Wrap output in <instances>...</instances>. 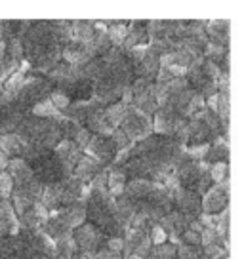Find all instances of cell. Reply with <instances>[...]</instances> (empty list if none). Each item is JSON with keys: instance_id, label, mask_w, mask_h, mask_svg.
<instances>
[{"instance_id": "cell-1", "label": "cell", "mask_w": 244, "mask_h": 259, "mask_svg": "<svg viewBox=\"0 0 244 259\" xmlns=\"http://www.w3.org/2000/svg\"><path fill=\"white\" fill-rule=\"evenodd\" d=\"M126 113V118L122 120L120 130L126 134V138L130 139V143H141L147 138H151L153 134V118L151 114H145L139 109H132Z\"/></svg>"}, {"instance_id": "cell-2", "label": "cell", "mask_w": 244, "mask_h": 259, "mask_svg": "<svg viewBox=\"0 0 244 259\" xmlns=\"http://www.w3.org/2000/svg\"><path fill=\"white\" fill-rule=\"evenodd\" d=\"M73 240L76 244V248H80L82 255H94V253H98L99 250H103L101 246L105 244L107 246V238L101 231H99L98 227H94L92 223H84L82 227H78L76 231H74L73 235Z\"/></svg>"}, {"instance_id": "cell-3", "label": "cell", "mask_w": 244, "mask_h": 259, "mask_svg": "<svg viewBox=\"0 0 244 259\" xmlns=\"http://www.w3.org/2000/svg\"><path fill=\"white\" fill-rule=\"evenodd\" d=\"M229 191H231L229 181L220 183V185H212L200 198V208H202L204 215H218L223 210H227Z\"/></svg>"}, {"instance_id": "cell-4", "label": "cell", "mask_w": 244, "mask_h": 259, "mask_svg": "<svg viewBox=\"0 0 244 259\" xmlns=\"http://www.w3.org/2000/svg\"><path fill=\"white\" fill-rule=\"evenodd\" d=\"M88 156H92L94 160H98L99 164H105L107 160H111L113 156L118 154V147L114 145V141L107 136H92L88 147H86Z\"/></svg>"}, {"instance_id": "cell-5", "label": "cell", "mask_w": 244, "mask_h": 259, "mask_svg": "<svg viewBox=\"0 0 244 259\" xmlns=\"http://www.w3.org/2000/svg\"><path fill=\"white\" fill-rule=\"evenodd\" d=\"M174 202L178 206L179 213H183L187 218L195 219V215H198V211H202V208H200V196L193 193V191L183 189L181 185H178L176 191H174Z\"/></svg>"}, {"instance_id": "cell-6", "label": "cell", "mask_w": 244, "mask_h": 259, "mask_svg": "<svg viewBox=\"0 0 244 259\" xmlns=\"http://www.w3.org/2000/svg\"><path fill=\"white\" fill-rule=\"evenodd\" d=\"M99 174V162L94 160L92 156L84 154L78 164L74 166V178L78 179L80 183H86V181H94V178Z\"/></svg>"}, {"instance_id": "cell-7", "label": "cell", "mask_w": 244, "mask_h": 259, "mask_svg": "<svg viewBox=\"0 0 244 259\" xmlns=\"http://www.w3.org/2000/svg\"><path fill=\"white\" fill-rule=\"evenodd\" d=\"M208 164H218V162H227L229 160V141L227 138H218L210 143V151L206 156Z\"/></svg>"}, {"instance_id": "cell-8", "label": "cell", "mask_w": 244, "mask_h": 259, "mask_svg": "<svg viewBox=\"0 0 244 259\" xmlns=\"http://www.w3.org/2000/svg\"><path fill=\"white\" fill-rule=\"evenodd\" d=\"M107 193L111 194L113 198L116 196H122L124 191H126V176L122 170H116V168H111L109 170V181H107Z\"/></svg>"}, {"instance_id": "cell-9", "label": "cell", "mask_w": 244, "mask_h": 259, "mask_svg": "<svg viewBox=\"0 0 244 259\" xmlns=\"http://www.w3.org/2000/svg\"><path fill=\"white\" fill-rule=\"evenodd\" d=\"M208 174H210V179H212V183H214V185L225 183V181H229V164L227 162L212 164Z\"/></svg>"}, {"instance_id": "cell-10", "label": "cell", "mask_w": 244, "mask_h": 259, "mask_svg": "<svg viewBox=\"0 0 244 259\" xmlns=\"http://www.w3.org/2000/svg\"><path fill=\"white\" fill-rule=\"evenodd\" d=\"M0 145L4 149V154H14V153H19L23 141H21V138L10 134V136H2V138H0Z\"/></svg>"}, {"instance_id": "cell-11", "label": "cell", "mask_w": 244, "mask_h": 259, "mask_svg": "<svg viewBox=\"0 0 244 259\" xmlns=\"http://www.w3.org/2000/svg\"><path fill=\"white\" fill-rule=\"evenodd\" d=\"M149 238H151L153 246H162V244H166V240H168V233L164 231V227L160 225V223H155V225L151 227Z\"/></svg>"}, {"instance_id": "cell-12", "label": "cell", "mask_w": 244, "mask_h": 259, "mask_svg": "<svg viewBox=\"0 0 244 259\" xmlns=\"http://www.w3.org/2000/svg\"><path fill=\"white\" fill-rule=\"evenodd\" d=\"M107 34H109V40L113 42L114 46H118V44H122V40L128 36V31H126V27L122 23H114Z\"/></svg>"}, {"instance_id": "cell-13", "label": "cell", "mask_w": 244, "mask_h": 259, "mask_svg": "<svg viewBox=\"0 0 244 259\" xmlns=\"http://www.w3.org/2000/svg\"><path fill=\"white\" fill-rule=\"evenodd\" d=\"M57 113L56 105L52 103V99H46V101H40L38 105L34 107V114L36 116H54Z\"/></svg>"}, {"instance_id": "cell-14", "label": "cell", "mask_w": 244, "mask_h": 259, "mask_svg": "<svg viewBox=\"0 0 244 259\" xmlns=\"http://www.w3.org/2000/svg\"><path fill=\"white\" fill-rule=\"evenodd\" d=\"M12 189H14V179L8 171H0V194L2 196H8L12 194Z\"/></svg>"}, {"instance_id": "cell-15", "label": "cell", "mask_w": 244, "mask_h": 259, "mask_svg": "<svg viewBox=\"0 0 244 259\" xmlns=\"http://www.w3.org/2000/svg\"><path fill=\"white\" fill-rule=\"evenodd\" d=\"M50 99H52V103L56 105L57 111H59V109H67V107H69V96H67V94H63V92H54Z\"/></svg>"}, {"instance_id": "cell-16", "label": "cell", "mask_w": 244, "mask_h": 259, "mask_svg": "<svg viewBox=\"0 0 244 259\" xmlns=\"http://www.w3.org/2000/svg\"><path fill=\"white\" fill-rule=\"evenodd\" d=\"M23 86H25V80H23V76H21V73L14 74L8 80V84H6V88H8L10 92H17V90L23 88Z\"/></svg>"}, {"instance_id": "cell-17", "label": "cell", "mask_w": 244, "mask_h": 259, "mask_svg": "<svg viewBox=\"0 0 244 259\" xmlns=\"http://www.w3.org/2000/svg\"><path fill=\"white\" fill-rule=\"evenodd\" d=\"M4 168H8V158H6L4 151H0V170H4Z\"/></svg>"}, {"instance_id": "cell-18", "label": "cell", "mask_w": 244, "mask_h": 259, "mask_svg": "<svg viewBox=\"0 0 244 259\" xmlns=\"http://www.w3.org/2000/svg\"><path fill=\"white\" fill-rule=\"evenodd\" d=\"M124 259H143V257H139L136 253H130V255H124Z\"/></svg>"}, {"instance_id": "cell-19", "label": "cell", "mask_w": 244, "mask_h": 259, "mask_svg": "<svg viewBox=\"0 0 244 259\" xmlns=\"http://www.w3.org/2000/svg\"><path fill=\"white\" fill-rule=\"evenodd\" d=\"M74 259H88L86 255H78V257H74Z\"/></svg>"}]
</instances>
